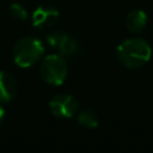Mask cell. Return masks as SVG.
<instances>
[{
  "instance_id": "cell-6",
  "label": "cell",
  "mask_w": 153,
  "mask_h": 153,
  "mask_svg": "<svg viewBox=\"0 0 153 153\" xmlns=\"http://www.w3.org/2000/svg\"><path fill=\"white\" fill-rule=\"evenodd\" d=\"M31 19H32V25L35 27L39 30H44L55 25V23L59 19V11L53 5L44 4L38 6L33 11Z\"/></svg>"
},
{
  "instance_id": "cell-9",
  "label": "cell",
  "mask_w": 153,
  "mask_h": 153,
  "mask_svg": "<svg viewBox=\"0 0 153 153\" xmlns=\"http://www.w3.org/2000/svg\"><path fill=\"white\" fill-rule=\"evenodd\" d=\"M78 123L81 126V127H85V128H96L99 123V120H98V116L94 111L92 110H85L79 114L78 116Z\"/></svg>"
},
{
  "instance_id": "cell-7",
  "label": "cell",
  "mask_w": 153,
  "mask_h": 153,
  "mask_svg": "<svg viewBox=\"0 0 153 153\" xmlns=\"http://www.w3.org/2000/svg\"><path fill=\"white\" fill-rule=\"evenodd\" d=\"M17 94V80L14 76L6 72L0 71V103L11 102Z\"/></svg>"
},
{
  "instance_id": "cell-2",
  "label": "cell",
  "mask_w": 153,
  "mask_h": 153,
  "mask_svg": "<svg viewBox=\"0 0 153 153\" xmlns=\"http://www.w3.org/2000/svg\"><path fill=\"white\" fill-rule=\"evenodd\" d=\"M44 55L43 43L33 37L27 36L19 39L13 48V60L22 68H29L36 65Z\"/></svg>"
},
{
  "instance_id": "cell-1",
  "label": "cell",
  "mask_w": 153,
  "mask_h": 153,
  "mask_svg": "<svg viewBox=\"0 0 153 153\" xmlns=\"http://www.w3.org/2000/svg\"><path fill=\"white\" fill-rule=\"evenodd\" d=\"M151 55V45L142 38H128L117 47V57L120 62L130 69L140 68L146 65Z\"/></svg>"
},
{
  "instance_id": "cell-4",
  "label": "cell",
  "mask_w": 153,
  "mask_h": 153,
  "mask_svg": "<svg viewBox=\"0 0 153 153\" xmlns=\"http://www.w3.org/2000/svg\"><path fill=\"white\" fill-rule=\"evenodd\" d=\"M50 112L59 118H71L78 110V100L71 94H57L49 102Z\"/></svg>"
},
{
  "instance_id": "cell-11",
  "label": "cell",
  "mask_w": 153,
  "mask_h": 153,
  "mask_svg": "<svg viewBox=\"0 0 153 153\" xmlns=\"http://www.w3.org/2000/svg\"><path fill=\"white\" fill-rule=\"evenodd\" d=\"M4 118H5V110H4V108L0 105V124L2 123Z\"/></svg>"
},
{
  "instance_id": "cell-5",
  "label": "cell",
  "mask_w": 153,
  "mask_h": 153,
  "mask_svg": "<svg viewBox=\"0 0 153 153\" xmlns=\"http://www.w3.org/2000/svg\"><path fill=\"white\" fill-rule=\"evenodd\" d=\"M48 44L62 56H72L78 51V43L71 35L62 31H53L47 36Z\"/></svg>"
},
{
  "instance_id": "cell-8",
  "label": "cell",
  "mask_w": 153,
  "mask_h": 153,
  "mask_svg": "<svg viewBox=\"0 0 153 153\" xmlns=\"http://www.w3.org/2000/svg\"><path fill=\"white\" fill-rule=\"evenodd\" d=\"M147 24V16L141 10H133L127 14L126 25L133 33H137L145 29Z\"/></svg>"
},
{
  "instance_id": "cell-3",
  "label": "cell",
  "mask_w": 153,
  "mask_h": 153,
  "mask_svg": "<svg viewBox=\"0 0 153 153\" xmlns=\"http://www.w3.org/2000/svg\"><path fill=\"white\" fill-rule=\"evenodd\" d=\"M67 72V62L60 54L48 55L41 63V76L50 85H61L66 80Z\"/></svg>"
},
{
  "instance_id": "cell-10",
  "label": "cell",
  "mask_w": 153,
  "mask_h": 153,
  "mask_svg": "<svg viewBox=\"0 0 153 153\" xmlns=\"http://www.w3.org/2000/svg\"><path fill=\"white\" fill-rule=\"evenodd\" d=\"M10 14L13 17V18H16V19H19V20H24V19H26V17H27V11H26V8L22 5V4H19V2H13L11 6H10Z\"/></svg>"
}]
</instances>
